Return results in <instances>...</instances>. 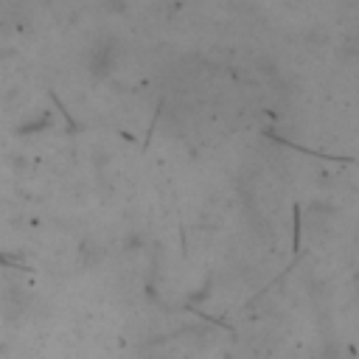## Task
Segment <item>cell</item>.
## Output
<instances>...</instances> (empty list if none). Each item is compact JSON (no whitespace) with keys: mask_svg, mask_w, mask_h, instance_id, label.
<instances>
[{"mask_svg":"<svg viewBox=\"0 0 359 359\" xmlns=\"http://www.w3.org/2000/svg\"><path fill=\"white\" fill-rule=\"evenodd\" d=\"M345 356H348V351L342 345H337V342L325 345V351H323V359H345Z\"/></svg>","mask_w":359,"mask_h":359,"instance_id":"obj_2","label":"cell"},{"mask_svg":"<svg viewBox=\"0 0 359 359\" xmlns=\"http://www.w3.org/2000/svg\"><path fill=\"white\" fill-rule=\"evenodd\" d=\"M48 95H50V101H53V104H56V109H59V112H62V115H65V121H67V126H70V132H76V129H81V126H79V123H76V121H73V118H70V112H67V109H65V107H62V101H59V98H56V93H53V90H48Z\"/></svg>","mask_w":359,"mask_h":359,"instance_id":"obj_1","label":"cell"}]
</instances>
